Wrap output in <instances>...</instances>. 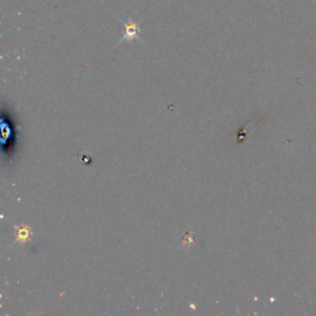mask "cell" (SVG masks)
Listing matches in <instances>:
<instances>
[{
	"mask_svg": "<svg viewBox=\"0 0 316 316\" xmlns=\"http://www.w3.org/2000/svg\"><path fill=\"white\" fill-rule=\"evenodd\" d=\"M193 241H194V237H193V235L192 233H188V235H186V237H184V241H183V245H187V243H188V246L190 245V243L193 242Z\"/></svg>",
	"mask_w": 316,
	"mask_h": 316,
	"instance_id": "obj_3",
	"label": "cell"
},
{
	"mask_svg": "<svg viewBox=\"0 0 316 316\" xmlns=\"http://www.w3.org/2000/svg\"><path fill=\"white\" fill-rule=\"evenodd\" d=\"M14 232H15V242L17 243H26L27 241L31 240L32 237V230L31 227H29L27 225L22 223L20 226H14Z\"/></svg>",
	"mask_w": 316,
	"mask_h": 316,
	"instance_id": "obj_2",
	"label": "cell"
},
{
	"mask_svg": "<svg viewBox=\"0 0 316 316\" xmlns=\"http://www.w3.org/2000/svg\"><path fill=\"white\" fill-rule=\"evenodd\" d=\"M120 21L124 24V27H125V35L122 36L121 40H119V42L117 43H121V42H131L132 40H135V38H138L140 40V36H138V33H140V26H138V22L133 21L132 19H128V21H122V20H120Z\"/></svg>",
	"mask_w": 316,
	"mask_h": 316,
	"instance_id": "obj_1",
	"label": "cell"
}]
</instances>
